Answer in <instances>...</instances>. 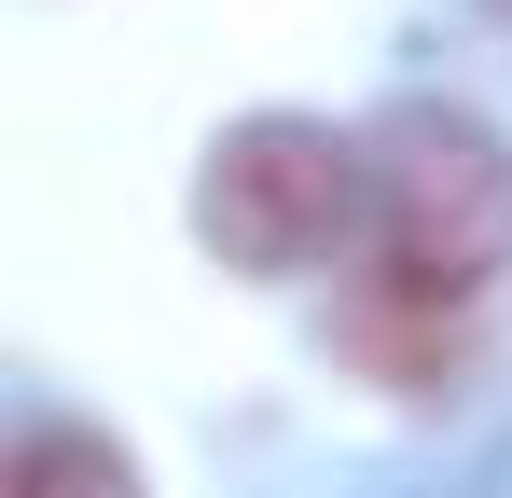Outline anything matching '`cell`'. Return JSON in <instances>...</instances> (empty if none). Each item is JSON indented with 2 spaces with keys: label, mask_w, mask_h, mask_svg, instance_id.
I'll return each mask as SVG.
<instances>
[{
  "label": "cell",
  "mask_w": 512,
  "mask_h": 498,
  "mask_svg": "<svg viewBox=\"0 0 512 498\" xmlns=\"http://www.w3.org/2000/svg\"><path fill=\"white\" fill-rule=\"evenodd\" d=\"M374 194H360V277H346V360L402 402H443L485 360V305L512 277V153L471 111H388L374 139Z\"/></svg>",
  "instance_id": "6da1fadb"
},
{
  "label": "cell",
  "mask_w": 512,
  "mask_h": 498,
  "mask_svg": "<svg viewBox=\"0 0 512 498\" xmlns=\"http://www.w3.org/2000/svg\"><path fill=\"white\" fill-rule=\"evenodd\" d=\"M360 194H374L360 139H333L319 111H250L194 166V236L222 249L236 277H305L319 249L360 236Z\"/></svg>",
  "instance_id": "7a4b0ae2"
},
{
  "label": "cell",
  "mask_w": 512,
  "mask_h": 498,
  "mask_svg": "<svg viewBox=\"0 0 512 498\" xmlns=\"http://www.w3.org/2000/svg\"><path fill=\"white\" fill-rule=\"evenodd\" d=\"M0 498H139V457H125L111 429H70V415H42V429H14V457H0Z\"/></svg>",
  "instance_id": "3957f363"
}]
</instances>
